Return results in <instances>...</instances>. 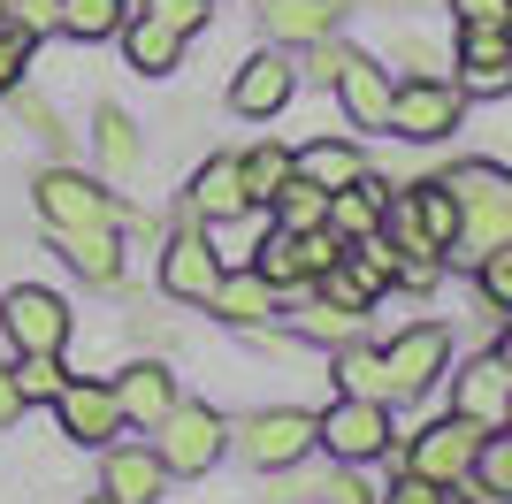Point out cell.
<instances>
[{"label": "cell", "instance_id": "1", "mask_svg": "<svg viewBox=\"0 0 512 504\" xmlns=\"http://www.w3.org/2000/svg\"><path fill=\"white\" fill-rule=\"evenodd\" d=\"M444 191L459 199V237H451V260H482V252L512 245V168H497V161H459V168H444Z\"/></svg>", "mask_w": 512, "mask_h": 504}, {"label": "cell", "instance_id": "2", "mask_svg": "<svg viewBox=\"0 0 512 504\" xmlns=\"http://www.w3.org/2000/svg\"><path fill=\"white\" fill-rule=\"evenodd\" d=\"M31 199H39L46 230H123V207H115V191L100 184V176H77V168H39V184H31Z\"/></svg>", "mask_w": 512, "mask_h": 504}, {"label": "cell", "instance_id": "3", "mask_svg": "<svg viewBox=\"0 0 512 504\" xmlns=\"http://www.w3.org/2000/svg\"><path fill=\"white\" fill-rule=\"evenodd\" d=\"M230 443L245 451V466H260V474H283V466H299L306 451H314V413H299V405L245 413V420L230 428Z\"/></svg>", "mask_w": 512, "mask_h": 504}, {"label": "cell", "instance_id": "4", "mask_svg": "<svg viewBox=\"0 0 512 504\" xmlns=\"http://www.w3.org/2000/svg\"><path fill=\"white\" fill-rule=\"evenodd\" d=\"M314 443H321L337 466L383 459V451H390V405H375V398H337L329 413H314Z\"/></svg>", "mask_w": 512, "mask_h": 504}, {"label": "cell", "instance_id": "5", "mask_svg": "<svg viewBox=\"0 0 512 504\" xmlns=\"http://www.w3.org/2000/svg\"><path fill=\"white\" fill-rule=\"evenodd\" d=\"M161 459H169V474H207L222 451H230V428H222V413L214 405H192V398H176L169 405V420H161V443H153Z\"/></svg>", "mask_w": 512, "mask_h": 504}, {"label": "cell", "instance_id": "6", "mask_svg": "<svg viewBox=\"0 0 512 504\" xmlns=\"http://www.w3.org/2000/svg\"><path fill=\"white\" fill-rule=\"evenodd\" d=\"M459 115H467V92L444 77H413L390 92V130L398 138H413V146H436V138H451L459 130Z\"/></svg>", "mask_w": 512, "mask_h": 504}, {"label": "cell", "instance_id": "7", "mask_svg": "<svg viewBox=\"0 0 512 504\" xmlns=\"http://www.w3.org/2000/svg\"><path fill=\"white\" fill-rule=\"evenodd\" d=\"M444 359H451V329H444V321H413L406 336H390V344H383V375H390V405H406V398H421L428 382L444 375Z\"/></svg>", "mask_w": 512, "mask_h": 504}, {"label": "cell", "instance_id": "8", "mask_svg": "<svg viewBox=\"0 0 512 504\" xmlns=\"http://www.w3.org/2000/svg\"><path fill=\"white\" fill-rule=\"evenodd\" d=\"M482 436L490 428H474V420H428L421 436H413V451H406V474H428V482H444V489H459L474 474V451H482Z\"/></svg>", "mask_w": 512, "mask_h": 504}, {"label": "cell", "instance_id": "9", "mask_svg": "<svg viewBox=\"0 0 512 504\" xmlns=\"http://www.w3.org/2000/svg\"><path fill=\"white\" fill-rule=\"evenodd\" d=\"M0 336H8L16 352H62V344H69V306H62V291L16 283V291L0 298Z\"/></svg>", "mask_w": 512, "mask_h": 504}, {"label": "cell", "instance_id": "10", "mask_svg": "<svg viewBox=\"0 0 512 504\" xmlns=\"http://www.w3.org/2000/svg\"><path fill=\"white\" fill-rule=\"evenodd\" d=\"M451 413L474 420V428H512V367L497 352L467 359V367L451 375Z\"/></svg>", "mask_w": 512, "mask_h": 504}, {"label": "cell", "instance_id": "11", "mask_svg": "<svg viewBox=\"0 0 512 504\" xmlns=\"http://www.w3.org/2000/svg\"><path fill=\"white\" fill-rule=\"evenodd\" d=\"M169 489V459L153 443H100V497L115 504H153Z\"/></svg>", "mask_w": 512, "mask_h": 504}, {"label": "cell", "instance_id": "12", "mask_svg": "<svg viewBox=\"0 0 512 504\" xmlns=\"http://www.w3.org/2000/svg\"><path fill=\"white\" fill-rule=\"evenodd\" d=\"M54 420H62V436L85 443V451H100V443L123 436V405H115V390H107V382H62Z\"/></svg>", "mask_w": 512, "mask_h": 504}, {"label": "cell", "instance_id": "13", "mask_svg": "<svg viewBox=\"0 0 512 504\" xmlns=\"http://www.w3.org/2000/svg\"><path fill=\"white\" fill-rule=\"evenodd\" d=\"M214 283H222V260H214L207 230H176L169 245H161V291L184 298V306H207Z\"/></svg>", "mask_w": 512, "mask_h": 504}, {"label": "cell", "instance_id": "14", "mask_svg": "<svg viewBox=\"0 0 512 504\" xmlns=\"http://www.w3.org/2000/svg\"><path fill=\"white\" fill-rule=\"evenodd\" d=\"M299 92V69L283 62V54H253V62L230 77V107L245 115V123H268V115H283V100Z\"/></svg>", "mask_w": 512, "mask_h": 504}, {"label": "cell", "instance_id": "15", "mask_svg": "<svg viewBox=\"0 0 512 504\" xmlns=\"http://www.w3.org/2000/svg\"><path fill=\"white\" fill-rule=\"evenodd\" d=\"M107 390H115V405H123L130 428H161V420H169V405H176V375L161 367V359H130Z\"/></svg>", "mask_w": 512, "mask_h": 504}, {"label": "cell", "instance_id": "16", "mask_svg": "<svg viewBox=\"0 0 512 504\" xmlns=\"http://www.w3.org/2000/svg\"><path fill=\"white\" fill-rule=\"evenodd\" d=\"M253 16L276 46H314L344 23V0H253Z\"/></svg>", "mask_w": 512, "mask_h": 504}, {"label": "cell", "instance_id": "17", "mask_svg": "<svg viewBox=\"0 0 512 504\" xmlns=\"http://www.w3.org/2000/svg\"><path fill=\"white\" fill-rule=\"evenodd\" d=\"M123 62L138 69V77H169V69H184V31L176 23H161L153 8H138V16H123Z\"/></svg>", "mask_w": 512, "mask_h": 504}, {"label": "cell", "instance_id": "18", "mask_svg": "<svg viewBox=\"0 0 512 504\" xmlns=\"http://www.w3.org/2000/svg\"><path fill=\"white\" fill-rule=\"evenodd\" d=\"M390 69L383 62H367V54H344V69H337V100H344V115L360 130H390Z\"/></svg>", "mask_w": 512, "mask_h": 504}, {"label": "cell", "instance_id": "19", "mask_svg": "<svg viewBox=\"0 0 512 504\" xmlns=\"http://www.w3.org/2000/svg\"><path fill=\"white\" fill-rule=\"evenodd\" d=\"M207 306L230 321V329H260V321L276 314V283H268L260 268H222V283H214Z\"/></svg>", "mask_w": 512, "mask_h": 504}, {"label": "cell", "instance_id": "20", "mask_svg": "<svg viewBox=\"0 0 512 504\" xmlns=\"http://www.w3.org/2000/svg\"><path fill=\"white\" fill-rule=\"evenodd\" d=\"M184 207H192V222L245 214V176H237V153H214V161H199L192 191H184Z\"/></svg>", "mask_w": 512, "mask_h": 504}, {"label": "cell", "instance_id": "21", "mask_svg": "<svg viewBox=\"0 0 512 504\" xmlns=\"http://www.w3.org/2000/svg\"><path fill=\"white\" fill-rule=\"evenodd\" d=\"M383 207H390V184L367 168L360 184H344V191H329V230L352 245V237H375L383 230Z\"/></svg>", "mask_w": 512, "mask_h": 504}, {"label": "cell", "instance_id": "22", "mask_svg": "<svg viewBox=\"0 0 512 504\" xmlns=\"http://www.w3.org/2000/svg\"><path fill=\"white\" fill-rule=\"evenodd\" d=\"M54 245L69 252V268L85 275V283H100V291L123 283V237L115 230H54Z\"/></svg>", "mask_w": 512, "mask_h": 504}, {"label": "cell", "instance_id": "23", "mask_svg": "<svg viewBox=\"0 0 512 504\" xmlns=\"http://www.w3.org/2000/svg\"><path fill=\"white\" fill-rule=\"evenodd\" d=\"M291 161H299V176L321 184V191H344V184H360V176H367V153L352 146V138H314V146L291 153Z\"/></svg>", "mask_w": 512, "mask_h": 504}, {"label": "cell", "instance_id": "24", "mask_svg": "<svg viewBox=\"0 0 512 504\" xmlns=\"http://www.w3.org/2000/svg\"><path fill=\"white\" fill-rule=\"evenodd\" d=\"M291 146H253V153H237V176H245V207H268L283 184H291Z\"/></svg>", "mask_w": 512, "mask_h": 504}, {"label": "cell", "instance_id": "25", "mask_svg": "<svg viewBox=\"0 0 512 504\" xmlns=\"http://www.w3.org/2000/svg\"><path fill=\"white\" fill-rule=\"evenodd\" d=\"M253 268L268 275L276 291H299V283H314V275H306V252H299V230H268V237L253 245Z\"/></svg>", "mask_w": 512, "mask_h": 504}, {"label": "cell", "instance_id": "26", "mask_svg": "<svg viewBox=\"0 0 512 504\" xmlns=\"http://www.w3.org/2000/svg\"><path fill=\"white\" fill-rule=\"evenodd\" d=\"M337 390H344V398H375V405H390L383 352H367V344H337Z\"/></svg>", "mask_w": 512, "mask_h": 504}, {"label": "cell", "instance_id": "27", "mask_svg": "<svg viewBox=\"0 0 512 504\" xmlns=\"http://www.w3.org/2000/svg\"><path fill=\"white\" fill-rule=\"evenodd\" d=\"M406 199H413V222H421V237H428L436 252H451V237H459V199L444 191V176H436V184H413Z\"/></svg>", "mask_w": 512, "mask_h": 504}, {"label": "cell", "instance_id": "28", "mask_svg": "<svg viewBox=\"0 0 512 504\" xmlns=\"http://www.w3.org/2000/svg\"><path fill=\"white\" fill-rule=\"evenodd\" d=\"M268 207H276V230H321V222H329V191L306 184L299 168H291V184H283Z\"/></svg>", "mask_w": 512, "mask_h": 504}, {"label": "cell", "instance_id": "29", "mask_svg": "<svg viewBox=\"0 0 512 504\" xmlns=\"http://www.w3.org/2000/svg\"><path fill=\"white\" fill-rule=\"evenodd\" d=\"M467 482L482 489V497H505V504H512V428H490V436H482Z\"/></svg>", "mask_w": 512, "mask_h": 504}, {"label": "cell", "instance_id": "30", "mask_svg": "<svg viewBox=\"0 0 512 504\" xmlns=\"http://www.w3.org/2000/svg\"><path fill=\"white\" fill-rule=\"evenodd\" d=\"M314 298H329V306H344V314H367L383 291H375V283H367L352 260H337V268H321V275H314Z\"/></svg>", "mask_w": 512, "mask_h": 504}, {"label": "cell", "instance_id": "31", "mask_svg": "<svg viewBox=\"0 0 512 504\" xmlns=\"http://www.w3.org/2000/svg\"><path fill=\"white\" fill-rule=\"evenodd\" d=\"M100 168L107 176H130L138 168V123L123 107H100Z\"/></svg>", "mask_w": 512, "mask_h": 504}, {"label": "cell", "instance_id": "32", "mask_svg": "<svg viewBox=\"0 0 512 504\" xmlns=\"http://www.w3.org/2000/svg\"><path fill=\"white\" fill-rule=\"evenodd\" d=\"M123 0H62V39H115Z\"/></svg>", "mask_w": 512, "mask_h": 504}, {"label": "cell", "instance_id": "33", "mask_svg": "<svg viewBox=\"0 0 512 504\" xmlns=\"http://www.w3.org/2000/svg\"><path fill=\"white\" fill-rule=\"evenodd\" d=\"M16 382H23V398L31 405H54L62 398V352H16Z\"/></svg>", "mask_w": 512, "mask_h": 504}, {"label": "cell", "instance_id": "34", "mask_svg": "<svg viewBox=\"0 0 512 504\" xmlns=\"http://www.w3.org/2000/svg\"><path fill=\"white\" fill-rule=\"evenodd\" d=\"M299 336H306V344H352V336H360V314H344V306L314 298V306H299Z\"/></svg>", "mask_w": 512, "mask_h": 504}, {"label": "cell", "instance_id": "35", "mask_svg": "<svg viewBox=\"0 0 512 504\" xmlns=\"http://www.w3.org/2000/svg\"><path fill=\"white\" fill-rule=\"evenodd\" d=\"M0 23H16L23 39H46L62 31V0H0Z\"/></svg>", "mask_w": 512, "mask_h": 504}, {"label": "cell", "instance_id": "36", "mask_svg": "<svg viewBox=\"0 0 512 504\" xmlns=\"http://www.w3.org/2000/svg\"><path fill=\"white\" fill-rule=\"evenodd\" d=\"M474 275H482V298H490L497 314H512V245L482 252V260H474Z\"/></svg>", "mask_w": 512, "mask_h": 504}, {"label": "cell", "instance_id": "37", "mask_svg": "<svg viewBox=\"0 0 512 504\" xmlns=\"http://www.w3.org/2000/svg\"><path fill=\"white\" fill-rule=\"evenodd\" d=\"M344 54H352V46H337V31H329V39H314V46H299V77H314V84H337V69H344Z\"/></svg>", "mask_w": 512, "mask_h": 504}, {"label": "cell", "instance_id": "38", "mask_svg": "<svg viewBox=\"0 0 512 504\" xmlns=\"http://www.w3.org/2000/svg\"><path fill=\"white\" fill-rule=\"evenodd\" d=\"M23 62H31V39H23L16 23H0V92L23 84Z\"/></svg>", "mask_w": 512, "mask_h": 504}, {"label": "cell", "instance_id": "39", "mask_svg": "<svg viewBox=\"0 0 512 504\" xmlns=\"http://www.w3.org/2000/svg\"><path fill=\"white\" fill-rule=\"evenodd\" d=\"M383 504H451V489L428 482V474H398V482L383 489Z\"/></svg>", "mask_w": 512, "mask_h": 504}, {"label": "cell", "instance_id": "40", "mask_svg": "<svg viewBox=\"0 0 512 504\" xmlns=\"http://www.w3.org/2000/svg\"><path fill=\"white\" fill-rule=\"evenodd\" d=\"M459 23H482V31H512V0H451Z\"/></svg>", "mask_w": 512, "mask_h": 504}, {"label": "cell", "instance_id": "41", "mask_svg": "<svg viewBox=\"0 0 512 504\" xmlns=\"http://www.w3.org/2000/svg\"><path fill=\"white\" fill-rule=\"evenodd\" d=\"M146 8H153V16H161V23H176L184 39H192L199 23H207V0H146Z\"/></svg>", "mask_w": 512, "mask_h": 504}, {"label": "cell", "instance_id": "42", "mask_svg": "<svg viewBox=\"0 0 512 504\" xmlns=\"http://www.w3.org/2000/svg\"><path fill=\"white\" fill-rule=\"evenodd\" d=\"M23 405H31V398H23L16 367H0V428H16V420H23Z\"/></svg>", "mask_w": 512, "mask_h": 504}, {"label": "cell", "instance_id": "43", "mask_svg": "<svg viewBox=\"0 0 512 504\" xmlns=\"http://www.w3.org/2000/svg\"><path fill=\"white\" fill-rule=\"evenodd\" d=\"M329 504H367V482H360V474H352V466H344L337 482H329Z\"/></svg>", "mask_w": 512, "mask_h": 504}, {"label": "cell", "instance_id": "44", "mask_svg": "<svg viewBox=\"0 0 512 504\" xmlns=\"http://www.w3.org/2000/svg\"><path fill=\"white\" fill-rule=\"evenodd\" d=\"M497 359H505V367H512V329H505V344H497Z\"/></svg>", "mask_w": 512, "mask_h": 504}, {"label": "cell", "instance_id": "45", "mask_svg": "<svg viewBox=\"0 0 512 504\" xmlns=\"http://www.w3.org/2000/svg\"><path fill=\"white\" fill-rule=\"evenodd\" d=\"M505 54H512V31H505Z\"/></svg>", "mask_w": 512, "mask_h": 504}, {"label": "cell", "instance_id": "46", "mask_svg": "<svg viewBox=\"0 0 512 504\" xmlns=\"http://www.w3.org/2000/svg\"><path fill=\"white\" fill-rule=\"evenodd\" d=\"M100 504H115V497H100Z\"/></svg>", "mask_w": 512, "mask_h": 504}]
</instances>
